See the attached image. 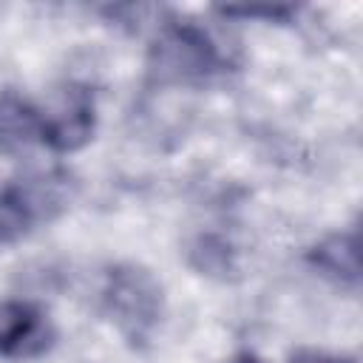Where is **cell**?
<instances>
[{"label": "cell", "instance_id": "cell-4", "mask_svg": "<svg viewBox=\"0 0 363 363\" xmlns=\"http://www.w3.org/2000/svg\"><path fill=\"white\" fill-rule=\"evenodd\" d=\"M43 147L51 153H77L96 133V99L85 82H62L45 105H40Z\"/></svg>", "mask_w": 363, "mask_h": 363}, {"label": "cell", "instance_id": "cell-3", "mask_svg": "<svg viewBox=\"0 0 363 363\" xmlns=\"http://www.w3.org/2000/svg\"><path fill=\"white\" fill-rule=\"evenodd\" d=\"M77 199V179L62 167L0 176V247L28 238L60 218Z\"/></svg>", "mask_w": 363, "mask_h": 363}, {"label": "cell", "instance_id": "cell-8", "mask_svg": "<svg viewBox=\"0 0 363 363\" xmlns=\"http://www.w3.org/2000/svg\"><path fill=\"white\" fill-rule=\"evenodd\" d=\"M187 261L193 269H199L201 275H221L227 278V272H233V250L218 238V235H196L187 247Z\"/></svg>", "mask_w": 363, "mask_h": 363}, {"label": "cell", "instance_id": "cell-6", "mask_svg": "<svg viewBox=\"0 0 363 363\" xmlns=\"http://www.w3.org/2000/svg\"><path fill=\"white\" fill-rule=\"evenodd\" d=\"M40 145H43L40 105L11 88H3L0 91V153L26 156Z\"/></svg>", "mask_w": 363, "mask_h": 363}, {"label": "cell", "instance_id": "cell-1", "mask_svg": "<svg viewBox=\"0 0 363 363\" xmlns=\"http://www.w3.org/2000/svg\"><path fill=\"white\" fill-rule=\"evenodd\" d=\"M224 71L227 57L204 26L176 14L159 20L145 57V74L150 85L204 88Z\"/></svg>", "mask_w": 363, "mask_h": 363}, {"label": "cell", "instance_id": "cell-7", "mask_svg": "<svg viewBox=\"0 0 363 363\" xmlns=\"http://www.w3.org/2000/svg\"><path fill=\"white\" fill-rule=\"evenodd\" d=\"M306 264L329 284L357 292L360 286V267H357V244L352 230H337L318 238L306 250Z\"/></svg>", "mask_w": 363, "mask_h": 363}, {"label": "cell", "instance_id": "cell-10", "mask_svg": "<svg viewBox=\"0 0 363 363\" xmlns=\"http://www.w3.org/2000/svg\"><path fill=\"white\" fill-rule=\"evenodd\" d=\"M289 363H357L352 354H337V352H323V349H298Z\"/></svg>", "mask_w": 363, "mask_h": 363}, {"label": "cell", "instance_id": "cell-2", "mask_svg": "<svg viewBox=\"0 0 363 363\" xmlns=\"http://www.w3.org/2000/svg\"><path fill=\"white\" fill-rule=\"evenodd\" d=\"M99 309L130 349H145L164 318V286L145 264L116 261L102 272Z\"/></svg>", "mask_w": 363, "mask_h": 363}, {"label": "cell", "instance_id": "cell-5", "mask_svg": "<svg viewBox=\"0 0 363 363\" xmlns=\"http://www.w3.org/2000/svg\"><path fill=\"white\" fill-rule=\"evenodd\" d=\"M57 343V329L48 312L34 301L6 298L0 301V357L3 360H37Z\"/></svg>", "mask_w": 363, "mask_h": 363}, {"label": "cell", "instance_id": "cell-11", "mask_svg": "<svg viewBox=\"0 0 363 363\" xmlns=\"http://www.w3.org/2000/svg\"><path fill=\"white\" fill-rule=\"evenodd\" d=\"M224 363H264L258 354H252V352H238V354H233V357H227Z\"/></svg>", "mask_w": 363, "mask_h": 363}, {"label": "cell", "instance_id": "cell-9", "mask_svg": "<svg viewBox=\"0 0 363 363\" xmlns=\"http://www.w3.org/2000/svg\"><path fill=\"white\" fill-rule=\"evenodd\" d=\"M224 17H241V20H252V17H264L272 23H286L289 17L298 14L295 6H247V9H235V6H224L218 9Z\"/></svg>", "mask_w": 363, "mask_h": 363}]
</instances>
